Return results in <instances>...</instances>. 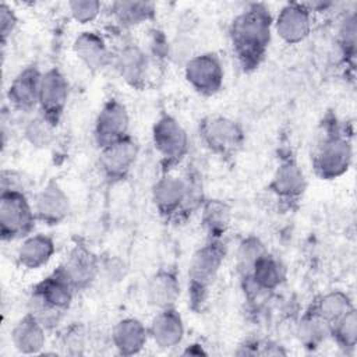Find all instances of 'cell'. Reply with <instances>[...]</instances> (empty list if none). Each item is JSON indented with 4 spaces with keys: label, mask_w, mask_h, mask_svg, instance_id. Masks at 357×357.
Masks as SVG:
<instances>
[{
    "label": "cell",
    "mask_w": 357,
    "mask_h": 357,
    "mask_svg": "<svg viewBox=\"0 0 357 357\" xmlns=\"http://www.w3.org/2000/svg\"><path fill=\"white\" fill-rule=\"evenodd\" d=\"M272 28V14L262 3L248 4L233 18L229 28L230 45L244 71H254L264 61L271 43Z\"/></svg>",
    "instance_id": "6da1fadb"
},
{
    "label": "cell",
    "mask_w": 357,
    "mask_h": 357,
    "mask_svg": "<svg viewBox=\"0 0 357 357\" xmlns=\"http://www.w3.org/2000/svg\"><path fill=\"white\" fill-rule=\"evenodd\" d=\"M152 144L159 155L163 173H170L190 152V138L185 128L169 113H162L153 123Z\"/></svg>",
    "instance_id": "277c9868"
},
{
    "label": "cell",
    "mask_w": 357,
    "mask_h": 357,
    "mask_svg": "<svg viewBox=\"0 0 357 357\" xmlns=\"http://www.w3.org/2000/svg\"><path fill=\"white\" fill-rule=\"evenodd\" d=\"M32 291H35L47 303L66 312L70 308L77 290L74 289L67 275L59 265L50 275L38 282L32 287Z\"/></svg>",
    "instance_id": "cb8c5ba5"
},
{
    "label": "cell",
    "mask_w": 357,
    "mask_h": 357,
    "mask_svg": "<svg viewBox=\"0 0 357 357\" xmlns=\"http://www.w3.org/2000/svg\"><path fill=\"white\" fill-rule=\"evenodd\" d=\"M109 14L120 28H132L153 20L156 7L151 1H114Z\"/></svg>",
    "instance_id": "484cf974"
},
{
    "label": "cell",
    "mask_w": 357,
    "mask_h": 357,
    "mask_svg": "<svg viewBox=\"0 0 357 357\" xmlns=\"http://www.w3.org/2000/svg\"><path fill=\"white\" fill-rule=\"evenodd\" d=\"M70 98V84L59 67H52L42 74L39 92V114L53 126H59Z\"/></svg>",
    "instance_id": "30bf717a"
},
{
    "label": "cell",
    "mask_w": 357,
    "mask_h": 357,
    "mask_svg": "<svg viewBox=\"0 0 357 357\" xmlns=\"http://www.w3.org/2000/svg\"><path fill=\"white\" fill-rule=\"evenodd\" d=\"M11 342L21 354H38L46 343V329L26 312L11 329Z\"/></svg>",
    "instance_id": "d4e9b609"
},
{
    "label": "cell",
    "mask_w": 357,
    "mask_h": 357,
    "mask_svg": "<svg viewBox=\"0 0 357 357\" xmlns=\"http://www.w3.org/2000/svg\"><path fill=\"white\" fill-rule=\"evenodd\" d=\"M286 280V266L275 255L266 252L254 265L251 273L241 279L248 297H257L276 290Z\"/></svg>",
    "instance_id": "2e32d148"
},
{
    "label": "cell",
    "mask_w": 357,
    "mask_h": 357,
    "mask_svg": "<svg viewBox=\"0 0 357 357\" xmlns=\"http://www.w3.org/2000/svg\"><path fill=\"white\" fill-rule=\"evenodd\" d=\"M99 170L110 184L127 178L139 156V144L130 134L102 149H99Z\"/></svg>",
    "instance_id": "52a82bcc"
},
{
    "label": "cell",
    "mask_w": 357,
    "mask_h": 357,
    "mask_svg": "<svg viewBox=\"0 0 357 357\" xmlns=\"http://www.w3.org/2000/svg\"><path fill=\"white\" fill-rule=\"evenodd\" d=\"M77 291L88 289L100 273L99 257L82 243H77L60 264Z\"/></svg>",
    "instance_id": "5bb4252c"
},
{
    "label": "cell",
    "mask_w": 357,
    "mask_h": 357,
    "mask_svg": "<svg viewBox=\"0 0 357 357\" xmlns=\"http://www.w3.org/2000/svg\"><path fill=\"white\" fill-rule=\"evenodd\" d=\"M269 190L278 201L290 206L301 199L307 190V178L294 158L287 156L279 162L272 174Z\"/></svg>",
    "instance_id": "7c38bea8"
},
{
    "label": "cell",
    "mask_w": 357,
    "mask_h": 357,
    "mask_svg": "<svg viewBox=\"0 0 357 357\" xmlns=\"http://www.w3.org/2000/svg\"><path fill=\"white\" fill-rule=\"evenodd\" d=\"M312 307L317 310V312L328 321L331 325L340 319L344 314H347L350 310L354 308V304L350 298V296L342 290H332L329 293L322 294Z\"/></svg>",
    "instance_id": "f1b7e54d"
},
{
    "label": "cell",
    "mask_w": 357,
    "mask_h": 357,
    "mask_svg": "<svg viewBox=\"0 0 357 357\" xmlns=\"http://www.w3.org/2000/svg\"><path fill=\"white\" fill-rule=\"evenodd\" d=\"M130 135V114L123 102L116 98L107 99L93 126V139L99 149Z\"/></svg>",
    "instance_id": "8fae6325"
},
{
    "label": "cell",
    "mask_w": 357,
    "mask_h": 357,
    "mask_svg": "<svg viewBox=\"0 0 357 357\" xmlns=\"http://www.w3.org/2000/svg\"><path fill=\"white\" fill-rule=\"evenodd\" d=\"M18 25V17L15 11L6 3L0 4V40L1 46L6 47L8 39L14 33Z\"/></svg>",
    "instance_id": "d590c367"
},
{
    "label": "cell",
    "mask_w": 357,
    "mask_h": 357,
    "mask_svg": "<svg viewBox=\"0 0 357 357\" xmlns=\"http://www.w3.org/2000/svg\"><path fill=\"white\" fill-rule=\"evenodd\" d=\"M42 74L43 73H40L36 64H31L14 77L7 89V100L13 109L22 113H31L39 107Z\"/></svg>",
    "instance_id": "e0dca14e"
},
{
    "label": "cell",
    "mask_w": 357,
    "mask_h": 357,
    "mask_svg": "<svg viewBox=\"0 0 357 357\" xmlns=\"http://www.w3.org/2000/svg\"><path fill=\"white\" fill-rule=\"evenodd\" d=\"M77 59L92 73H99L112 64V52L105 38L93 31L81 32L73 42Z\"/></svg>",
    "instance_id": "ffe728a7"
},
{
    "label": "cell",
    "mask_w": 357,
    "mask_h": 357,
    "mask_svg": "<svg viewBox=\"0 0 357 357\" xmlns=\"http://www.w3.org/2000/svg\"><path fill=\"white\" fill-rule=\"evenodd\" d=\"M331 337L344 351H351L357 344V311L356 307L331 325Z\"/></svg>",
    "instance_id": "4dcf8cb0"
},
{
    "label": "cell",
    "mask_w": 357,
    "mask_h": 357,
    "mask_svg": "<svg viewBox=\"0 0 357 357\" xmlns=\"http://www.w3.org/2000/svg\"><path fill=\"white\" fill-rule=\"evenodd\" d=\"M56 252L54 240L43 233L29 234L22 238L17 248V262L20 266L35 271L49 264Z\"/></svg>",
    "instance_id": "7402d4cb"
},
{
    "label": "cell",
    "mask_w": 357,
    "mask_h": 357,
    "mask_svg": "<svg viewBox=\"0 0 357 357\" xmlns=\"http://www.w3.org/2000/svg\"><path fill=\"white\" fill-rule=\"evenodd\" d=\"M226 254L223 238H206L205 244L192 254L188 266V297L194 311H199L205 304Z\"/></svg>",
    "instance_id": "7a4b0ae2"
},
{
    "label": "cell",
    "mask_w": 357,
    "mask_h": 357,
    "mask_svg": "<svg viewBox=\"0 0 357 357\" xmlns=\"http://www.w3.org/2000/svg\"><path fill=\"white\" fill-rule=\"evenodd\" d=\"M152 202L158 213L166 220L184 219L187 201L185 176L163 173L152 185Z\"/></svg>",
    "instance_id": "9c48e42d"
},
{
    "label": "cell",
    "mask_w": 357,
    "mask_h": 357,
    "mask_svg": "<svg viewBox=\"0 0 357 357\" xmlns=\"http://www.w3.org/2000/svg\"><path fill=\"white\" fill-rule=\"evenodd\" d=\"M339 46L346 64L354 71L357 52V17L356 13L347 14L339 28Z\"/></svg>",
    "instance_id": "836d02e7"
},
{
    "label": "cell",
    "mask_w": 357,
    "mask_h": 357,
    "mask_svg": "<svg viewBox=\"0 0 357 357\" xmlns=\"http://www.w3.org/2000/svg\"><path fill=\"white\" fill-rule=\"evenodd\" d=\"M231 222V209L222 199H206L201 206V223L206 238L220 240Z\"/></svg>",
    "instance_id": "83f0119b"
},
{
    "label": "cell",
    "mask_w": 357,
    "mask_h": 357,
    "mask_svg": "<svg viewBox=\"0 0 357 357\" xmlns=\"http://www.w3.org/2000/svg\"><path fill=\"white\" fill-rule=\"evenodd\" d=\"M67 6L71 18L78 24L95 21L102 11V3L98 0H73L68 1Z\"/></svg>",
    "instance_id": "e575fe53"
},
{
    "label": "cell",
    "mask_w": 357,
    "mask_h": 357,
    "mask_svg": "<svg viewBox=\"0 0 357 357\" xmlns=\"http://www.w3.org/2000/svg\"><path fill=\"white\" fill-rule=\"evenodd\" d=\"M1 191H22L25 192V180L17 170H3L0 177Z\"/></svg>",
    "instance_id": "8d00e7d4"
},
{
    "label": "cell",
    "mask_w": 357,
    "mask_h": 357,
    "mask_svg": "<svg viewBox=\"0 0 357 357\" xmlns=\"http://www.w3.org/2000/svg\"><path fill=\"white\" fill-rule=\"evenodd\" d=\"M146 301L156 310L176 307L180 297L178 276L172 269H159L152 273L145 286Z\"/></svg>",
    "instance_id": "44dd1931"
},
{
    "label": "cell",
    "mask_w": 357,
    "mask_h": 357,
    "mask_svg": "<svg viewBox=\"0 0 357 357\" xmlns=\"http://www.w3.org/2000/svg\"><path fill=\"white\" fill-rule=\"evenodd\" d=\"M28 312L46 329H54L61 318L64 311L52 305L50 303H47L43 297H40L39 294H36L35 291L31 290L29 298H28Z\"/></svg>",
    "instance_id": "d6a6232c"
},
{
    "label": "cell",
    "mask_w": 357,
    "mask_h": 357,
    "mask_svg": "<svg viewBox=\"0 0 357 357\" xmlns=\"http://www.w3.org/2000/svg\"><path fill=\"white\" fill-rule=\"evenodd\" d=\"M184 77L197 93L212 96L223 86L225 70L219 56L206 52L187 60L184 66Z\"/></svg>",
    "instance_id": "ba28073f"
},
{
    "label": "cell",
    "mask_w": 357,
    "mask_h": 357,
    "mask_svg": "<svg viewBox=\"0 0 357 357\" xmlns=\"http://www.w3.org/2000/svg\"><path fill=\"white\" fill-rule=\"evenodd\" d=\"M112 64L127 85L135 89L145 88L149 74V57L139 45L124 42L112 56Z\"/></svg>",
    "instance_id": "4fadbf2b"
},
{
    "label": "cell",
    "mask_w": 357,
    "mask_h": 357,
    "mask_svg": "<svg viewBox=\"0 0 357 357\" xmlns=\"http://www.w3.org/2000/svg\"><path fill=\"white\" fill-rule=\"evenodd\" d=\"M36 222L38 219L26 192H0V236L3 241L25 238L32 233Z\"/></svg>",
    "instance_id": "8992f818"
},
{
    "label": "cell",
    "mask_w": 357,
    "mask_h": 357,
    "mask_svg": "<svg viewBox=\"0 0 357 357\" xmlns=\"http://www.w3.org/2000/svg\"><path fill=\"white\" fill-rule=\"evenodd\" d=\"M198 135L204 146L222 160L234 159L245 142L243 127L222 114L202 117L198 123Z\"/></svg>",
    "instance_id": "3957f363"
},
{
    "label": "cell",
    "mask_w": 357,
    "mask_h": 357,
    "mask_svg": "<svg viewBox=\"0 0 357 357\" xmlns=\"http://www.w3.org/2000/svg\"><path fill=\"white\" fill-rule=\"evenodd\" d=\"M296 333L305 349L314 350L331 337V324L325 321L312 305H310L300 318Z\"/></svg>",
    "instance_id": "4316f807"
},
{
    "label": "cell",
    "mask_w": 357,
    "mask_h": 357,
    "mask_svg": "<svg viewBox=\"0 0 357 357\" xmlns=\"http://www.w3.org/2000/svg\"><path fill=\"white\" fill-rule=\"evenodd\" d=\"M353 160V145L350 139L335 132L324 134V138L315 146L311 163L315 174L322 180H333L343 176Z\"/></svg>",
    "instance_id": "5b68a950"
},
{
    "label": "cell",
    "mask_w": 357,
    "mask_h": 357,
    "mask_svg": "<svg viewBox=\"0 0 357 357\" xmlns=\"http://www.w3.org/2000/svg\"><path fill=\"white\" fill-rule=\"evenodd\" d=\"M24 137L33 148H49L54 142L56 126H53L42 114H38L28 120L24 126Z\"/></svg>",
    "instance_id": "1f68e13d"
},
{
    "label": "cell",
    "mask_w": 357,
    "mask_h": 357,
    "mask_svg": "<svg viewBox=\"0 0 357 357\" xmlns=\"http://www.w3.org/2000/svg\"><path fill=\"white\" fill-rule=\"evenodd\" d=\"M33 211L39 222L47 226H57L68 218L71 202L63 187L56 180H49L38 192Z\"/></svg>",
    "instance_id": "ac0fdd59"
},
{
    "label": "cell",
    "mask_w": 357,
    "mask_h": 357,
    "mask_svg": "<svg viewBox=\"0 0 357 357\" xmlns=\"http://www.w3.org/2000/svg\"><path fill=\"white\" fill-rule=\"evenodd\" d=\"M148 339V328L137 318H123L112 329L113 346L121 356L138 354Z\"/></svg>",
    "instance_id": "603a6c76"
},
{
    "label": "cell",
    "mask_w": 357,
    "mask_h": 357,
    "mask_svg": "<svg viewBox=\"0 0 357 357\" xmlns=\"http://www.w3.org/2000/svg\"><path fill=\"white\" fill-rule=\"evenodd\" d=\"M312 28L311 11L304 3H286L273 20V29L287 45L301 43Z\"/></svg>",
    "instance_id": "9a60e30c"
},
{
    "label": "cell",
    "mask_w": 357,
    "mask_h": 357,
    "mask_svg": "<svg viewBox=\"0 0 357 357\" xmlns=\"http://www.w3.org/2000/svg\"><path fill=\"white\" fill-rule=\"evenodd\" d=\"M268 252L262 240L257 236L244 237L236 251V269L240 279L247 278L261 257Z\"/></svg>",
    "instance_id": "f546056e"
},
{
    "label": "cell",
    "mask_w": 357,
    "mask_h": 357,
    "mask_svg": "<svg viewBox=\"0 0 357 357\" xmlns=\"http://www.w3.org/2000/svg\"><path fill=\"white\" fill-rule=\"evenodd\" d=\"M149 337L162 350L177 347L184 339V322L176 307L158 310L148 326Z\"/></svg>",
    "instance_id": "d6986e66"
}]
</instances>
